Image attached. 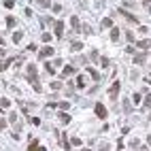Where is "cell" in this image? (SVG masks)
Here are the masks:
<instances>
[{
  "instance_id": "obj_9",
  "label": "cell",
  "mask_w": 151,
  "mask_h": 151,
  "mask_svg": "<svg viewBox=\"0 0 151 151\" xmlns=\"http://www.w3.org/2000/svg\"><path fill=\"white\" fill-rule=\"evenodd\" d=\"M58 117H60V121H62V123H68V121H70V115H66V113H60Z\"/></svg>"
},
{
  "instance_id": "obj_10",
  "label": "cell",
  "mask_w": 151,
  "mask_h": 151,
  "mask_svg": "<svg viewBox=\"0 0 151 151\" xmlns=\"http://www.w3.org/2000/svg\"><path fill=\"white\" fill-rule=\"evenodd\" d=\"M72 72H74V68H72V66H64V70H62L64 77H68V74H72Z\"/></svg>"
},
{
  "instance_id": "obj_18",
  "label": "cell",
  "mask_w": 151,
  "mask_h": 151,
  "mask_svg": "<svg viewBox=\"0 0 151 151\" xmlns=\"http://www.w3.org/2000/svg\"><path fill=\"white\" fill-rule=\"evenodd\" d=\"M43 41H45V43L51 41V34H49V32H45V34H43Z\"/></svg>"
},
{
  "instance_id": "obj_19",
  "label": "cell",
  "mask_w": 151,
  "mask_h": 151,
  "mask_svg": "<svg viewBox=\"0 0 151 151\" xmlns=\"http://www.w3.org/2000/svg\"><path fill=\"white\" fill-rule=\"evenodd\" d=\"M70 24H72V28H79V19H77V17H72Z\"/></svg>"
},
{
  "instance_id": "obj_13",
  "label": "cell",
  "mask_w": 151,
  "mask_h": 151,
  "mask_svg": "<svg viewBox=\"0 0 151 151\" xmlns=\"http://www.w3.org/2000/svg\"><path fill=\"white\" fill-rule=\"evenodd\" d=\"M21 36H24L21 32H15V34H13V41H15V43H19V41H21Z\"/></svg>"
},
{
  "instance_id": "obj_25",
  "label": "cell",
  "mask_w": 151,
  "mask_h": 151,
  "mask_svg": "<svg viewBox=\"0 0 151 151\" xmlns=\"http://www.w3.org/2000/svg\"><path fill=\"white\" fill-rule=\"evenodd\" d=\"M85 151H89V149H85Z\"/></svg>"
},
{
  "instance_id": "obj_16",
  "label": "cell",
  "mask_w": 151,
  "mask_h": 151,
  "mask_svg": "<svg viewBox=\"0 0 151 151\" xmlns=\"http://www.w3.org/2000/svg\"><path fill=\"white\" fill-rule=\"evenodd\" d=\"M13 4H15V0H7V2H4V7H7V9H13Z\"/></svg>"
},
{
  "instance_id": "obj_15",
  "label": "cell",
  "mask_w": 151,
  "mask_h": 151,
  "mask_svg": "<svg viewBox=\"0 0 151 151\" xmlns=\"http://www.w3.org/2000/svg\"><path fill=\"white\" fill-rule=\"evenodd\" d=\"M36 2H39V4H41V7H49V4H51V2H49V0H36Z\"/></svg>"
},
{
  "instance_id": "obj_22",
  "label": "cell",
  "mask_w": 151,
  "mask_h": 151,
  "mask_svg": "<svg viewBox=\"0 0 151 151\" xmlns=\"http://www.w3.org/2000/svg\"><path fill=\"white\" fill-rule=\"evenodd\" d=\"M100 151H109V145H100Z\"/></svg>"
},
{
  "instance_id": "obj_14",
  "label": "cell",
  "mask_w": 151,
  "mask_h": 151,
  "mask_svg": "<svg viewBox=\"0 0 151 151\" xmlns=\"http://www.w3.org/2000/svg\"><path fill=\"white\" fill-rule=\"evenodd\" d=\"M102 26H104V28H111L113 21H111V19H102Z\"/></svg>"
},
{
  "instance_id": "obj_20",
  "label": "cell",
  "mask_w": 151,
  "mask_h": 151,
  "mask_svg": "<svg viewBox=\"0 0 151 151\" xmlns=\"http://www.w3.org/2000/svg\"><path fill=\"white\" fill-rule=\"evenodd\" d=\"M77 83H79V87H83V83H85V77H79V79H77Z\"/></svg>"
},
{
  "instance_id": "obj_21",
  "label": "cell",
  "mask_w": 151,
  "mask_h": 151,
  "mask_svg": "<svg viewBox=\"0 0 151 151\" xmlns=\"http://www.w3.org/2000/svg\"><path fill=\"white\" fill-rule=\"evenodd\" d=\"M4 128H7V121H4L2 117H0V130H4Z\"/></svg>"
},
{
  "instance_id": "obj_4",
  "label": "cell",
  "mask_w": 151,
  "mask_h": 151,
  "mask_svg": "<svg viewBox=\"0 0 151 151\" xmlns=\"http://www.w3.org/2000/svg\"><path fill=\"white\" fill-rule=\"evenodd\" d=\"M121 15H123V17H126L128 21H130V24H136V21H138L136 17H134V15H130V13H126V11H121Z\"/></svg>"
},
{
  "instance_id": "obj_17",
  "label": "cell",
  "mask_w": 151,
  "mask_h": 151,
  "mask_svg": "<svg viewBox=\"0 0 151 151\" xmlns=\"http://www.w3.org/2000/svg\"><path fill=\"white\" fill-rule=\"evenodd\" d=\"M145 106H149V109H151V94L147 96V98H145Z\"/></svg>"
},
{
  "instance_id": "obj_12",
  "label": "cell",
  "mask_w": 151,
  "mask_h": 151,
  "mask_svg": "<svg viewBox=\"0 0 151 151\" xmlns=\"http://www.w3.org/2000/svg\"><path fill=\"white\" fill-rule=\"evenodd\" d=\"M7 26L9 28H15V17H7Z\"/></svg>"
},
{
  "instance_id": "obj_5",
  "label": "cell",
  "mask_w": 151,
  "mask_h": 151,
  "mask_svg": "<svg viewBox=\"0 0 151 151\" xmlns=\"http://www.w3.org/2000/svg\"><path fill=\"white\" fill-rule=\"evenodd\" d=\"M145 60H147V56H145V53H138V56H134V62H136V64H143Z\"/></svg>"
},
{
  "instance_id": "obj_24",
  "label": "cell",
  "mask_w": 151,
  "mask_h": 151,
  "mask_svg": "<svg viewBox=\"0 0 151 151\" xmlns=\"http://www.w3.org/2000/svg\"><path fill=\"white\" fill-rule=\"evenodd\" d=\"M0 68H4V64H2V62H0Z\"/></svg>"
},
{
  "instance_id": "obj_1",
  "label": "cell",
  "mask_w": 151,
  "mask_h": 151,
  "mask_svg": "<svg viewBox=\"0 0 151 151\" xmlns=\"http://www.w3.org/2000/svg\"><path fill=\"white\" fill-rule=\"evenodd\" d=\"M96 115H98L100 119H104V117H106V109L102 104H96Z\"/></svg>"
},
{
  "instance_id": "obj_23",
  "label": "cell",
  "mask_w": 151,
  "mask_h": 151,
  "mask_svg": "<svg viewBox=\"0 0 151 151\" xmlns=\"http://www.w3.org/2000/svg\"><path fill=\"white\" fill-rule=\"evenodd\" d=\"M36 151H45V147H39V149H36Z\"/></svg>"
},
{
  "instance_id": "obj_11",
  "label": "cell",
  "mask_w": 151,
  "mask_h": 151,
  "mask_svg": "<svg viewBox=\"0 0 151 151\" xmlns=\"http://www.w3.org/2000/svg\"><path fill=\"white\" fill-rule=\"evenodd\" d=\"M149 45H151L149 41H138V47H141V49H149Z\"/></svg>"
},
{
  "instance_id": "obj_7",
  "label": "cell",
  "mask_w": 151,
  "mask_h": 151,
  "mask_svg": "<svg viewBox=\"0 0 151 151\" xmlns=\"http://www.w3.org/2000/svg\"><path fill=\"white\" fill-rule=\"evenodd\" d=\"M62 30H64V24L58 21V24H56V36H62Z\"/></svg>"
},
{
  "instance_id": "obj_2",
  "label": "cell",
  "mask_w": 151,
  "mask_h": 151,
  "mask_svg": "<svg viewBox=\"0 0 151 151\" xmlns=\"http://www.w3.org/2000/svg\"><path fill=\"white\" fill-rule=\"evenodd\" d=\"M117 91H119V83H113V87L109 89V96H111V98H113V100H115V98H117Z\"/></svg>"
},
{
  "instance_id": "obj_8",
  "label": "cell",
  "mask_w": 151,
  "mask_h": 151,
  "mask_svg": "<svg viewBox=\"0 0 151 151\" xmlns=\"http://www.w3.org/2000/svg\"><path fill=\"white\" fill-rule=\"evenodd\" d=\"M111 39L113 41H119V28H113L111 30Z\"/></svg>"
},
{
  "instance_id": "obj_3",
  "label": "cell",
  "mask_w": 151,
  "mask_h": 151,
  "mask_svg": "<svg viewBox=\"0 0 151 151\" xmlns=\"http://www.w3.org/2000/svg\"><path fill=\"white\" fill-rule=\"evenodd\" d=\"M51 53H53V49H51V47H45V49H41V53H39V56H41V58H49Z\"/></svg>"
},
{
  "instance_id": "obj_6",
  "label": "cell",
  "mask_w": 151,
  "mask_h": 151,
  "mask_svg": "<svg viewBox=\"0 0 151 151\" xmlns=\"http://www.w3.org/2000/svg\"><path fill=\"white\" fill-rule=\"evenodd\" d=\"M9 106H11V102H9V98H0V109H9Z\"/></svg>"
}]
</instances>
